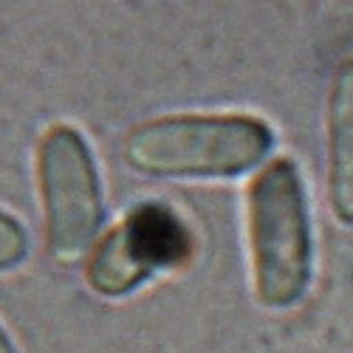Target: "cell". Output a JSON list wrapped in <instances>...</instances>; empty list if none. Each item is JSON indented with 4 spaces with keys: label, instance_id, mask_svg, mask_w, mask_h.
<instances>
[{
    "label": "cell",
    "instance_id": "1",
    "mask_svg": "<svg viewBox=\"0 0 353 353\" xmlns=\"http://www.w3.org/2000/svg\"><path fill=\"white\" fill-rule=\"evenodd\" d=\"M274 147V130L249 113L159 116L125 139V161L153 179H234Z\"/></svg>",
    "mask_w": 353,
    "mask_h": 353
},
{
    "label": "cell",
    "instance_id": "2",
    "mask_svg": "<svg viewBox=\"0 0 353 353\" xmlns=\"http://www.w3.org/2000/svg\"><path fill=\"white\" fill-rule=\"evenodd\" d=\"M246 221L257 303L294 308L314 280V226L303 172L291 159L269 161L252 179Z\"/></svg>",
    "mask_w": 353,
    "mask_h": 353
},
{
    "label": "cell",
    "instance_id": "3",
    "mask_svg": "<svg viewBox=\"0 0 353 353\" xmlns=\"http://www.w3.org/2000/svg\"><path fill=\"white\" fill-rule=\"evenodd\" d=\"M37 187L48 252L57 263L71 266L94 249L105 221L97 159L74 125H51L40 136Z\"/></svg>",
    "mask_w": 353,
    "mask_h": 353
},
{
    "label": "cell",
    "instance_id": "4",
    "mask_svg": "<svg viewBox=\"0 0 353 353\" xmlns=\"http://www.w3.org/2000/svg\"><path fill=\"white\" fill-rule=\"evenodd\" d=\"M190 252L181 215L161 201H141L94 246L85 280L99 297H125L153 274L181 266Z\"/></svg>",
    "mask_w": 353,
    "mask_h": 353
},
{
    "label": "cell",
    "instance_id": "5",
    "mask_svg": "<svg viewBox=\"0 0 353 353\" xmlns=\"http://www.w3.org/2000/svg\"><path fill=\"white\" fill-rule=\"evenodd\" d=\"M328 207L342 226H353V54L342 57L331 74L325 102Z\"/></svg>",
    "mask_w": 353,
    "mask_h": 353
},
{
    "label": "cell",
    "instance_id": "6",
    "mask_svg": "<svg viewBox=\"0 0 353 353\" xmlns=\"http://www.w3.org/2000/svg\"><path fill=\"white\" fill-rule=\"evenodd\" d=\"M28 254V234L17 218L0 210V272L14 269Z\"/></svg>",
    "mask_w": 353,
    "mask_h": 353
},
{
    "label": "cell",
    "instance_id": "7",
    "mask_svg": "<svg viewBox=\"0 0 353 353\" xmlns=\"http://www.w3.org/2000/svg\"><path fill=\"white\" fill-rule=\"evenodd\" d=\"M0 353H17V347L12 345V339H9V334L3 331V325H0Z\"/></svg>",
    "mask_w": 353,
    "mask_h": 353
}]
</instances>
